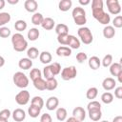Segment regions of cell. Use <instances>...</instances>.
Masks as SVG:
<instances>
[{
  "label": "cell",
  "mask_w": 122,
  "mask_h": 122,
  "mask_svg": "<svg viewBox=\"0 0 122 122\" xmlns=\"http://www.w3.org/2000/svg\"><path fill=\"white\" fill-rule=\"evenodd\" d=\"M11 44H12L13 50L15 51H18V52L24 51L28 48V42L24 38L23 34H21L20 32H16L14 34H12V36H11Z\"/></svg>",
  "instance_id": "6da1fadb"
},
{
  "label": "cell",
  "mask_w": 122,
  "mask_h": 122,
  "mask_svg": "<svg viewBox=\"0 0 122 122\" xmlns=\"http://www.w3.org/2000/svg\"><path fill=\"white\" fill-rule=\"evenodd\" d=\"M71 15H72L73 21L76 25L84 27V25L87 22V18H86V11L82 7L74 8L71 11Z\"/></svg>",
  "instance_id": "7a4b0ae2"
},
{
  "label": "cell",
  "mask_w": 122,
  "mask_h": 122,
  "mask_svg": "<svg viewBox=\"0 0 122 122\" xmlns=\"http://www.w3.org/2000/svg\"><path fill=\"white\" fill-rule=\"evenodd\" d=\"M12 80H13V83L15 84V86L20 89H25L29 86V78L22 71L15 72L12 76Z\"/></svg>",
  "instance_id": "3957f363"
},
{
  "label": "cell",
  "mask_w": 122,
  "mask_h": 122,
  "mask_svg": "<svg viewBox=\"0 0 122 122\" xmlns=\"http://www.w3.org/2000/svg\"><path fill=\"white\" fill-rule=\"evenodd\" d=\"M77 34L85 45H90L93 40L92 33L88 27H80L77 30Z\"/></svg>",
  "instance_id": "277c9868"
},
{
  "label": "cell",
  "mask_w": 122,
  "mask_h": 122,
  "mask_svg": "<svg viewBox=\"0 0 122 122\" xmlns=\"http://www.w3.org/2000/svg\"><path fill=\"white\" fill-rule=\"evenodd\" d=\"M77 75V70L74 66H69L66 67L62 70L61 71V78L65 81H69L71 80L73 78H75Z\"/></svg>",
  "instance_id": "5b68a950"
},
{
  "label": "cell",
  "mask_w": 122,
  "mask_h": 122,
  "mask_svg": "<svg viewBox=\"0 0 122 122\" xmlns=\"http://www.w3.org/2000/svg\"><path fill=\"white\" fill-rule=\"evenodd\" d=\"M30 92L26 90H22L15 95V102L20 106H25L30 101Z\"/></svg>",
  "instance_id": "8992f818"
},
{
  "label": "cell",
  "mask_w": 122,
  "mask_h": 122,
  "mask_svg": "<svg viewBox=\"0 0 122 122\" xmlns=\"http://www.w3.org/2000/svg\"><path fill=\"white\" fill-rule=\"evenodd\" d=\"M106 4H107L108 10H109V12L111 14L117 15V14L120 13V11H121V6H120L118 0H107L106 1Z\"/></svg>",
  "instance_id": "52a82bcc"
},
{
  "label": "cell",
  "mask_w": 122,
  "mask_h": 122,
  "mask_svg": "<svg viewBox=\"0 0 122 122\" xmlns=\"http://www.w3.org/2000/svg\"><path fill=\"white\" fill-rule=\"evenodd\" d=\"M11 116H12V119L14 121H16V122H22L26 118V112H25V111L23 109L17 108V109H15L12 112Z\"/></svg>",
  "instance_id": "ba28073f"
},
{
  "label": "cell",
  "mask_w": 122,
  "mask_h": 122,
  "mask_svg": "<svg viewBox=\"0 0 122 122\" xmlns=\"http://www.w3.org/2000/svg\"><path fill=\"white\" fill-rule=\"evenodd\" d=\"M116 86V81L112 77H106L103 82H102V87L105 91H112L115 88Z\"/></svg>",
  "instance_id": "9c48e42d"
},
{
  "label": "cell",
  "mask_w": 122,
  "mask_h": 122,
  "mask_svg": "<svg viewBox=\"0 0 122 122\" xmlns=\"http://www.w3.org/2000/svg\"><path fill=\"white\" fill-rule=\"evenodd\" d=\"M72 117L76 118L80 122H82L86 118V111L82 107H76L72 111Z\"/></svg>",
  "instance_id": "30bf717a"
},
{
  "label": "cell",
  "mask_w": 122,
  "mask_h": 122,
  "mask_svg": "<svg viewBox=\"0 0 122 122\" xmlns=\"http://www.w3.org/2000/svg\"><path fill=\"white\" fill-rule=\"evenodd\" d=\"M58 105H59V99L56 96H51L46 101V108L49 111H53L57 109Z\"/></svg>",
  "instance_id": "8fae6325"
},
{
  "label": "cell",
  "mask_w": 122,
  "mask_h": 122,
  "mask_svg": "<svg viewBox=\"0 0 122 122\" xmlns=\"http://www.w3.org/2000/svg\"><path fill=\"white\" fill-rule=\"evenodd\" d=\"M24 8L29 12H36L38 9V3L35 0H26L24 3Z\"/></svg>",
  "instance_id": "7c38bea8"
},
{
  "label": "cell",
  "mask_w": 122,
  "mask_h": 122,
  "mask_svg": "<svg viewBox=\"0 0 122 122\" xmlns=\"http://www.w3.org/2000/svg\"><path fill=\"white\" fill-rule=\"evenodd\" d=\"M88 65L89 67L93 70V71H96L100 68L101 66V60L99 59V57L97 56H92L89 58V61H88Z\"/></svg>",
  "instance_id": "4fadbf2b"
},
{
  "label": "cell",
  "mask_w": 122,
  "mask_h": 122,
  "mask_svg": "<svg viewBox=\"0 0 122 122\" xmlns=\"http://www.w3.org/2000/svg\"><path fill=\"white\" fill-rule=\"evenodd\" d=\"M69 48L71 50V49H79L80 48V40L78 38H76L74 35H71V34H69V41H68V45Z\"/></svg>",
  "instance_id": "5bb4252c"
},
{
  "label": "cell",
  "mask_w": 122,
  "mask_h": 122,
  "mask_svg": "<svg viewBox=\"0 0 122 122\" xmlns=\"http://www.w3.org/2000/svg\"><path fill=\"white\" fill-rule=\"evenodd\" d=\"M41 26H42V28H43L44 30H52V29L54 28L55 22H54V20H53L52 18H51V17H46V18H44V20H43Z\"/></svg>",
  "instance_id": "9a60e30c"
},
{
  "label": "cell",
  "mask_w": 122,
  "mask_h": 122,
  "mask_svg": "<svg viewBox=\"0 0 122 122\" xmlns=\"http://www.w3.org/2000/svg\"><path fill=\"white\" fill-rule=\"evenodd\" d=\"M56 54L62 57H68L71 54V50L66 46H60L56 49Z\"/></svg>",
  "instance_id": "2e32d148"
},
{
  "label": "cell",
  "mask_w": 122,
  "mask_h": 122,
  "mask_svg": "<svg viewBox=\"0 0 122 122\" xmlns=\"http://www.w3.org/2000/svg\"><path fill=\"white\" fill-rule=\"evenodd\" d=\"M18 67L22 70H29L32 67V61L28 57L21 58L18 62Z\"/></svg>",
  "instance_id": "e0dca14e"
},
{
  "label": "cell",
  "mask_w": 122,
  "mask_h": 122,
  "mask_svg": "<svg viewBox=\"0 0 122 122\" xmlns=\"http://www.w3.org/2000/svg\"><path fill=\"white\" fill-rule=\"evenodd\" d=\"M39 60H40L41 63H43L45 65H48V64H50L51 62L52 56H51L50 51H42L39 54Z\"/></svg>",
  "instance_id": "ac0fdd59"
},
{
  "label": "cell",
  "mask_w": 122,
  "mask_h": 122,
  "mask_svg": "<svg viewBox=\"0 0 122 122\" xmlns=\"http://www.w3.org/2000/svg\"><path fill=\"white\" fill-rule=\"evenodd\" d=\"M109 68H110V73L112 76H117L118 73L122 71V65H121V63H117V62L112 63V65Z\"/></svg>",
  "instance_id": "d6986e66"
},
{
  "label": "cell",
  "mask_w": 122,
  "mask_h": 122,
  "mask_svg": "<svg viewBox=\"0 0 122 122\" xmlns=\"http://www.w3.org/2000/svg\"><path fill=\"white\" fill-rule=\"evenodd\" d=\"M115 35V30L112 26H106L104 29H103V36L107 39H111L112 38L113 36Z\"/></svg>",
  "instance_id": "ffe728a7"
},
{
  "label": "cell",
  "mask_w": 122,
  "mask_h": 122,
  "mask_svg": "<svg viewBox=\"0 0 122 122\" xmlns=\"http://www.w3.org/2000/svg\"><path fill=\"white\" fill-rule=\"evenodd\" d=\"M54 30L56 32L57 35H61V34H69V27L66 25V24H63V23H60V24H57L54 28Z\"/></svg>",
  "instance_id": "44dd1931"
},
{
  "label": "cell",
  "mask_w": 122,
  "mask_h": 122,
  "mask_svg": "<svg viewBox=\"0 0 122 122\" xmlns=\"http://www.w3.org/2000/svg\"><path fill=\"white\" fill-rule=\"evenodd\" d=\"M40 35V32H39V30L36 29V28H31L29 30L28 33H27V36H28V39L30 41H35L38 39Z\"/></svg>",
  "instance_id": "7402d4cb"
},
{
  "label": "cell",
  "mask_w": 122,
  "mask_h": 122,
  "mask_svg": "<svg viewBox=\"0 0 122 122\" xmlns=\"http://www.w3.org/2000/svg\"><path fill=\"white\" fill-rule=\"evenodd\" d=\"M72 6L71 0H61L58 3V9L61 11H68Z\"/></svg>",
  "instance_id": "603a6c76"
},
{
  "label": "cell",
  "mask_w": 122,
  "mask_h": 122,
  "mask_svg": "<svg viewBox=\"0 0 122 122\" xmlns=\"http://www.w3.org/2000/svg\"><path fill=\"white\" fill-rule=\"evenodd\" d=\"M56 118L58 121L62 122V121H65L67 119V115H68V112H67V110L63 107H60L56 110Z\"/></svg>",
  "instance_id": "cb8c5ba5"
},
{
  "label": "cell",
  "mask_w": 122,
  "mask_h": 122,
  "mask_svg": "<svg viewBox=\"0 0 122 122\" xmlns=\"http://www.w3.org/2000/svg\"><path fill=\"white\" fill-rule=\"evenodd\" d=\"M44 20V16L42 13L40 12H34L31 16V23L34 25V26H39L42 24Z\"/></svg>",
  "instance_id": "d4e9b609"
},
{
  "label": "cell",
  "mask_w": 122,
  "mask_h": 122,
  "mask_svg": "<svg viewBox=\"0 0 122 122\" xmlns=\"http://www.w3.org/2000/svg\"><path fill=\"white\" fill-rule=\"evenodd\" d=\"M88 112H89V117L92 121H99L102 117L101 110H93V111H88Z\"/></svg>",
  "instance_id": "484cf974"
},
{
  "label": "cell",
  "mask_w": 122,
  "mask_h": 122,
  "mask_svg": "<svg viewBox=\"0 0 122 122\" xmlns=\"http://www.w3.org/2000/svg\"><path fill=\"white\" fill-rule=\"evenodd\" d=\"M32 82H33V86L36 90H38V91L46 90V80L43 79L42 77H40V78H38V79H36Z\"/></svg>",
  "instance_id": "4316f807"
},
{
  "label": "cell",
  "mask_w": 122,
  "mask_h": 122,
  "mask_svg": "<svg viewBox=\"0 0 122 122\" xmlns=\"http://www.w3.org/2000/svg\"><path fill=\"white\" fill-rule=\"evenodd\" d=\"M40 52L38 51V49H36L35 47H30V49H28L27 51V56L28 58H30V60L32 59H36L38 56H39Z\"/></svg>",
  "instance_id": "83f0119b"
},
{
  "label": "cell",
  "mask_w": 122,
  "mask_h": 122,
  "mask_svg": "<svg viewBox=\"0 0 122 122\" xmlns=\"http://www.w3.org/2000/svg\"><path fill=\"white\" fill-rule=\"evenodd\" d=\"M28 25H27V22L25 20H22V19H19L17 20L15 23H14V29L18 31V32H21V31H24L26 29H27Z\"/></svg>",
  "instance_id": "f1b7e54d"
},
{
  "label": "cell",
  "mask_w": 122,
  "mask_h": 122,
  "mask_svg": "<svg viewBox=\"0 0 122 122\" xmlns=\"http://www.w3.org/2000/svg\"><path fill=\"white\" fill-rule=\"evenodd\" d=\"M97 94H98V90H97V88H95V87L89 88L88 91L86 92V97H87L88 99H90L91 101L93 100V99H95L96 96H97Z\"/></svg>",
  "instance_id": "f546056e"
},
{
  "label": "cell",
  "mask_w": 122,
  "mask_h": 122,
  "mask_svg": "<svg viewBox=\"0 0 122 122\" xmlns=\"http://www.w3.org/2000/svg\"><path fill=\"white\" fill-rule=\"evenodd\" d=\"M40 112H41V109H39L38 107H35L33 105H30L29 107V109H28V113L32 118L38 117V115L40 114Z\"/></svg>",
  "instance_id": "4dcf8cb0"
},
{
  "label": "cell",
  "mask_w": 122,
  "mask_h": 122,
  "mask_svg": "<svg viewBox=\"0 0 122 122\" xmlns=\"http://www.w3.org/2000/svg\"><path fill=\"white\" fill-rule=\"evenodd\" d=\"M58 86V82L55 78H51L46 80V90L48 91H54Z\"/></svg>",
  "instance_id": "1f68e13d"
},
{
  "label": "cell",
  "mask_w": 122,
  "mask_h": 122,
  "mask_svg": "<svg viewBox=\"0 0 122 122\" xmlns=\"http://www.w3.org/2000/svg\"><path fill=\"white\" fill-rule=\"evenodd\" d=\"M101 101L104 104H111L113 101V94L110 92H106L101 95Z\"/></svg>",
  "instance_id": "d6a6232c"
},
{
  "label": "cell",
  "mask_w": 122,
  "mask_h": 122,
  "mask_svg": "<svg viewBox=\"0 0 122 122\" xmlns=\"http://www.w3.org/2000/svg\"><path fill=\"white\" fill-rule=\"evenodd\" d=\"M11 17L9 12H0V28L4 27L7 23L10 21Z\"/></svg>",
  "instance_id": "836d02e7"
},
{
  "label": "cell",
  "mask_w": 122,
  "mask_h": 122,
  "mask_svg": "<svg viewBox=\"0 0 122 122\" xmlns=\"http://www.w3.org/2000/svg\"><path fill=\"white\" fill-rule=\"evenodd\" d=\"M30 105H33L35 107H38L39 109H42L44 107V100L41 96H34L30 101Z\"/></svg>",
  "instance_id": "e575fe53"
},
{
  "label": "cell",
  "mask_w": 122,
  "mask_h": 122,
  "mask_svg": "<svg viewBox=\"0 0 122 122\" xmlns=\"http://www.w3.org/2000/svg\"><path fill=\"white\" fill-rule=\"evenodd\" d=\"M40 77H42V71H41L39 69L34 68V69H32V70L30 71V78L32 81H34V80H36V79H38V78H40Z\"/></svg>",
  "instance_id": "d590c367"
},
{
  "label": "cell",
  "mask_w": 122,
  "mask_h": 122,
  "mask_svg": "<svg viewBox=\"0 0 122 122\" xmlns=\"http://www.w3.org/2000/svg\"><path fill=\"white\" fill-rule=\"evenodd\" d=\"M112 54H106L103 59L101 60V65L104 67V68H108L112 65Z\"/></svg>",
  "instance_id": "8d00e7d4"
},
{
  "label": "cell",
  "mask_w": 122,
  "mask_h": 122,
  "mask_svg": "<svg viewBox=\"0 0 122 122\" xmlns=\"http://www.w3.org/2000/svg\"><path fill=\"white\" fill-rule=\"evenodd\" d=\"M43 76L45 77L46 80L54 78V74L52 73V71L50 68V65H46V67L43 69Z\"/></svg>",
  "instance_id": "74e56055"
},
{
  "label": "cell",
  "mask_w": 122,
  "mask_h": 122,
  "mask_svg": "<svg viewBox=\"0 0 122 122\" xmlns=\"http://www.w3.org/2000/svg\"><path fill=\"white\" fill-rule=\"evenodd\" d=\"M50 68H51L52 73L54 74V76L57 75V74H59L60 71H61V65L58 62H53V63L50 64Z\"/></svg>",
  "instance_id": "f35d334b"
},
{
  "label": "cell",
  "mask_w": 122,
  "mask_h": 122,
  "mask_svg": "<svg viewBox=\"0 0 122 122\" xmlns=\"http://www.w3.org/2000/svg\"><path fill=\"white\" fill-rule=\"evenodd\" d=\"M88 111H93V110H101V104L96 101V100H92L88 106H87Z\"/></svg>",
  "instance_id": "ab89813d"
},
{
  "label": "cell",
  "mask_w": 122,
  "mask_h": 122,
  "mask_svg": "<svg viewBox=\"0 0 122 122\" xmlns=\"http://www.w3.org/2000/svg\"><path fill=\"white\" fill-rule=\"evenodd\" d=\"M57 41L60 45L63 46H67L68 45V41H69V34H61V35H57Z\"/></svg>",
  "instance_id": "60d3db41"
},
{
  "label": "cell",
  "mask_w": 122,
  "mask_h": 122,
  "mask_svg": "<svg viewBox=\"0 0 122 122\" xmlns=\"http://www.w3.org/2000/svg\"><path fill=\"white\" fill-rule=\"evenodd\" d=\"M10 30L8 27H1L0 28V37L2 38H8L10 35Z\"/></svg>",
  "instance_id": "b9f144b4"
},
{
  "label": "cell",
  "mask_w": 122,
  "mask_h": 122,
  "mask_svg": "<svg viewBox=\"0 0 122 122\" xmlns=\"http://www.w3.org/2000/svg\"><path fill=\"white\" fill-rule=\"evenodd\" d=\"M112 27L113 28H121L122 27V16L121 15H117L113 18L112 20Z\"/></svg>",
  "instance_id": "7bdbcfd3"
},
{
  "label": "cell",
  "mask_w": 122,
  "mask_h": 122,
  "mask_svg": "<svg viewBox=\"0 0 122 122\" xmlns=\"http://www.w3.org/2000/svg\"><path fill=\"white\" fill-rule=\"evenodd\" d=\"M11 115V112L9 109H4L2 111H0V118L2 119H5V120H8Z\"/></svg>",
  "instance_id": "ee69618b"
},
{
  "label": "cell",
  "mask_w": 122,
  "mask_h": 122,
  "mask_svg": "<svg viewBox=\"0 0 122 122\" xmlns=\"http://www.w3.org/2000/svg\"><path fill=\"white\" fill-rule=\"evenodd\" d=\"M87 59H88V56H87V53H85V52L81 51V52H78L76 54V60H77L78 63H83Z\"/></svg>",
  "instance_id": "f6af8a7d"
},
{
  "label": "cell",
  "mask_w": 122,
  "mask_h": 122,
  "mask_svg": "<svg viewBox=\"0 0 122 122\" xmlns=\"http://www.w3.org/2000/svg\"><path fill=\"white\" fill-rule=\"evenodd\" d=\"M101 8H103V1L102 0H92V10L101 9Z\"/></svg>",
  "instance_id": "bcb514c9"
},
{
  "label": "cell",
  "mask_w": 122,
  "mask_h": 122,
  "mask_svg": "<svg viewBox=\"0 0 122 122\" xmlns=\"http://www.w3.org/2000/svg\"><path fill=\"white\" fill-rule=\"evenodd\" d=\"M40 122H52V118L49 113H43L40 117Z\"/></svg>",
  "instance_id": "7dc6e473"
},
{
  "label": "cell",
  "mask_w": 122,
  "mask_h": 122,
  "mask_svg": "<svg viewBox=\"0 0 122 122\" xmlns=\"http://www.w3.org/2000/svg\"><path fill=\"white\" fill-rule=\"evenodd\" d=\"M114 96L118 99L122 98V87H117L114 89Z\"/></svg>",
  "instance_id": "c3c4849f"
},
{
  "label": "cell",
  "mask_w": 122,
  "mask_h": 122,
  "mask_svg": "<svg viewBox=\"0 0 122 122\" xmlns=\"http://www.w3.org/2000/svg\"><path fill=\"white\" fill-rule=\"evenodd\" d=\"M90 3H91L90 0H79V4L82 5V6H87V5H89Z\"/></svg>",
  "instance_id": "681fc988"
},
{
  "label": "cell",
  "mask_w": 122,
  "mask_h": 122,
  "mask_svg": "<svg viewBox=\"0 0 122 122\" xmlns=\"http://www.w3.org/2000/svg\"><path fill=\"white\" fill-rule=\"evenodd\" d=\"M112 122H122V116L121 115H117L112 119Z\"/></svg>",
  "instance_id": "f907efd6"
},
{
  "label": "cell",
  "mask_w": 122,
  "mask_h": 122,
  "mask_svg": "<svg viewBox=\"0 0 122 122\" xmlns=\"http://www.w3.org/2000/svg\"><path fill=\"white\" fill-rule=\"evenodd\" d=\"M66 122H80L79 120H77L76 118H74V117H69L67 120H66Z\"/></svg>",
  "instance_id": "816d5d0a"
},
{
  "label": "cell",
  "mask_w": 122,
  "mask_h": 122,
  "mask_svg": "<svg viewBox=\"0 0 122 122\" xmlns=\"http://www.w3.org/2000/svg\"><path fill=\"white\" fill-rule=\"evenodd\" d=\"M7 2L9 4H10V5H15V4H17L19 2V0H7Z\"/></svg>",
  "instance_id": "f5cc1de1"
},
{
  "label": "cell",
  "mask_w": 122,
  "mask_h": 122,
  "mask_svg": "<svg viewBox=\"0 0 122 122\" xmlns=\"http://www.w3.org/2000/svg\"><path fill=\"white\" fill-rule=\"evenodd\" d=\"M4 65H5V59L3 56L0 55V68H2Z\"/></svg>",
  "instance_id": "db71d44e"
},
{
  "label": "cell",
  "mask_w": 122,
  "mask_h": 122,
  "mask_svg": "<svg viewBox=\"0 0 122 122\" xmlns=\"http://www.w3.org/2000/svg\"><path fill=\"white\" fill-rule=\"evenodd\" d=\"M116 77H117V79H118V82H119V83H122V71L119 72Z\"/></svg>",
  "instance_id": "11a10c76"
},
{
  "label": "cell",
  "mask_w": 122,
  "mask_h": 122,
  "mask_svg": "<svg viewBox=\"0 0 122 122\" xmlns=\"http://www.w3.org/2000/svg\"><path fill=\"white\" fill-rule=\"evenodd\" d=\"M5 4H6L5 0H0V10H2L5 7Z\"/></svg>",
  "instance_id": "9f6ffc18"
},
{
  "label": "cell",
  "mask_w": 122,
  "mask_h": 122,
  "mask_svg": "<svg viewBox=\"0 0 122 122\" xmlns=\"http://www.w3.org/2000/svg\"><path fill=\"white\" fill-rule=\"evenodd\" d=\"M0 122H8V120H5V119H2V118H0Z\"/></svg>",
  "instance_id": "6f0895ef"
},
{
  "label": "cell",
  "mask_w": 122,
  "mask_h": 122,
  "mask_svg": "<svg viewBox=\"0 0 122 122\" xmlns=\"http://www.w3.org/2000/svg\"><path fill=\"white\" fill-rule=\"evenodd\" d=\"M101 122H109V121H107V120H103V121H101Z\"/></svg>",
  "instance_id": "680465c9"
}]
</instances>
